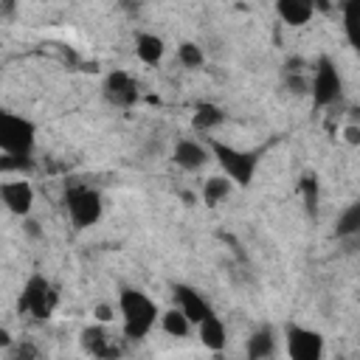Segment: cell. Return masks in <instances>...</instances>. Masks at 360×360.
I'll return each mask as SVG.
<instances>
[{
    "mask_svg": "<svg viewBox=\"0 0 360 360\" xmlns=\"http://www.w3.org/2000/svg\"><path fill=\"white\" fill-rule=\"evenodd\" d=\"M118 315H121L124 335L129 340H143L158 323V304L143 290L124 287L118 292Z\"/></svg>",
    "mask_w": 360,
    "mask_h": 360,
    "instance_id": "6da1fadb",
    "label": "cell"
},
{
    "mask_svg": "<svg viewBox=\"0 0 360 360\" xmlns=\"http://www.w3.org/2000/svg\"><path fill=\"white\" fill-rule=\"evenodd\" d=\"M208 149L214 155V160L222 166V172L233 180V186L248 188L256 177V166H259V152H245L236 149L231 143H222L217 138H208Z\"/></svg>",
    "mask_w": 360,
    "mask_h": 360,
    "instance_id": "7a4b0ae2",
    "label": "cell"
},
{
    "mask_svg": "<svg viewBox=\"0 0 360 360\" xmlns=\"http://www.w3.org/2000/svg\"><path fill=\"white\" fill-rule=\"evenodd\" d=\"M34 146H37V124L11 110L0 112V152L31 158Z\"/></svg>",
    "mask_w": 360,
    "mask_h": 360,
    "instance_id": "3957f363",
    "label": "cell"
},
{
    "mask_svg": "<svg viewBox=\"0 0 360 360\" xmlns=\"http://www.w3.org/2000/svg\"><path fill=\"white\" fill-rule=\"evenodd\" d=\"M65 211H68V217L76 228H90L101 219L104 202H101V194L96 188L70 186V188H65Z\"/></svg>",
    "mask_w": 360,
    "mask_h": 360,
    "instance_id": "277c9868",
    "label": "cell"
},
{
    "mask_svg": "<svg viewBox=\"0 0 360 360\" xmlns=\"http://www.w3.org/2000/svg\"><path fill=\"white\" fill-rule=\"evenodd\" d=\"M53 307H56L53 284L42 273H31L25 287H22V295H20V312H28L31 318L45 321V318H51Z\"/></svg>",
    "mask_w": 360,
    "mask_h": 360,
    "instance_id": "5b68a950",
    "label": "cell"
},
{
    "mask_svg": "<svg viewBox=\"0 0 360 360\" xmlns=\"http://www.w3.org/2000/svg\"><path fill=\"white\" fill-rule=\"evenodd\" d=\"M309 90H312V104L315 107H329V104H335L340 98L343 79H340V73H338V68H335V62L329 56H321L315 62Z\"/></svg>",
    "mask_w": 360,
    "mask_h": 360,
    "instance_id": "8992f818",
    "label": "cell"
},
{
    "mask_svg": "<svg viewBox=\"0 0 360 360\" xmlns=\"http://www.w3.org/2000/svg\"><path fill=\"white\" fill-rule=\"evenodd\" d=\"M284 343L292 360H318L323 354V335L301 323H287Z\"/></svg>",
    "mask_w": 360,
    "mask_h": 360,
    "instance_id": "52a82bcc",
    "label": "cell"
},
{
    "mask_svg": "<svg viewBox=\"0 0 360 360\" xmlns=\"http://www.w3.org/2000/svg\"><path fill=\"white\" fill-rule=\"evenodd\" d=\"M0 200L8 208V214L25 219L31 214V208H34L37 194H34V186L25 177H8V180L0 183Z\"/></svg>",
    "mask_w": 360,
    "mask_h": 360,
    "instance_id": "ba28073f",
    "label": "cell"
},
{
    "mask_svg": "<svg viewBox=\"0 0 360 360\" xmlns=\"http://www.w3.org/2000/svg\"><path fill=\"white\" fill-rule=\"evenodd\" d=\"M104 98L112 104V107H132L138 101V82L127 73V70H112L107 73L104 84Z\"/></svg>",
    "mask_w": 360,
    "mask_h": 360,
    "instance_id": "9c48e42d",
    "label": "cell"
},
{
    "mask_svg": "<svg viewBox=\"0 0 360 360\" xmlns=\"http://www.w3.org/2000/svg\"><path fill=\"white\" fill-rule=\"evenodd\" d=\"M174 304L191 318L194 326H197L205 315L214 312V307L208 304V298H205L202 292H197L194 287H188V284H174Z\"/></svg>",
    "mask_w": 360,
    "mask_h": 360,
    "instance_id": "30bf717a",
    "label": "cell"
},
{
    "mask_svg": "<svg viewBox=\"0 0 360 360\" xmlns=\"http://www.w3.org/2000/svg\"><path fill=\"white\" fill-rule=\"evenodd\" d=\"M208 158H211V149H208V143L202 146V143H197V141H177L174 143V152H172V160H174V166H180L183 172H200L205 163H208Z\"/></svg>",
    "mask_w": 360,
    "mask_h": 360,
    "instance_id": "8fae6325",
    "label": "cell"
},
{
    "mask_svg": "<svg viewBox=\"0 0 360 360\" xmlns=\"http://www.w3.org/2000/svg\"><path fill=\"white\" fill-rule=\"evenodd\" d=\"M276 11L278 17L292 25V28H301L312 20L315 14V0H276Z\"/></svg>",
    "mask_w": 360,
    "mask_h": 360,
    "instance_id": "7c38bea8",
    "label": "cell"
},
{
    "mask_svg": "<svg viewBox=\"0 0 360 360\" xmlns=\"http://www.w3.org/2000/svg\"><path fill=\"white\" fill-rule=\"evenodd\" d=\"M245 352H248V357H250V360H264V357H273V354H276V329H273L270 323L259 326V329H256V332L248 338Z\"/></svg>",
    "mask_w": 360,
    "mask_h": 360,
    "instance_id": "4fadbf2b",
    "label": "cell"
},
{
    "mask_svg": "<svg viewBox=\"0 0 360 360\" xmlns=\"http://www.w3.org/2000/svg\"><path fill=\"white\" fill-rule=\"evenodd\" d=\"M197 338L202 340V346L205 349H211V352H219V349H225V323L219 321V315L217 312H211V315H205L200 323H197Z\"/></svg>",
    "mask_w": 360,
    "mask_h": 360,
    "instance_id": "5bb4252c",
    "label": "cell"
},
{
    "mask_svg": "<svg viewBox=\"0 0 360 360\" xmlns=\"http://www.w3.org/2000/svg\"><path fill=\"white\" fill-rule=\"evenodd\" d=\"M163 51H166V45H163V39H160L158 34L141 31V34L135 37V56H138L143 65H158V62L163 59Z\"/></svg>",
    "mask_w": 360,
    "mask_h": 360,
    "instance_id": "9a60e30c",
    "label": "cell"
},
{
    "mask_svg": "<svg viewBox=\"0 0 360 360\" xmlns=\"http://www.w3.org/2000/svg\"><path fill=\"white\" fill-rule=\"evenodd\" d=\"M222 121H225V112H222L219 104H214V101H200V104L194 107L191 127H194L197 132H211V129H217Z\"/></svg>",
    "mask_w": 360,
    "mask_h": 360,
    "instance_id": "2e32d148",
    "label": "cell"
},
{
    "mask_svg": "<svg viewBox=\"0 0 360 360\" xmlns=\"http://www.w3.org/2000/svg\"><path fill=\"white\" fill-rule=\"evenodd\" d=\"M82 346H84V352H90V354H96V357H110V354H115V346H110V338H107V332H104V323L87 326V329L82 332Z\"/></svg>",
    "mask_w": 360,
    "mask_h": 360,
    "instance_id": "e0dca14e",
    "label": "cell"
},
{
    "mask_svg": "<svg viewBox=\"0 0 360 360\" xmlns=\"http://www.w3.org/2000/svg\"><path fill=\"white\" fill-rule=\"evenodd\" d=\"M335 236L338 239H352V236H360V200L346 205L338 219H335Z\"/></svg>",
    "mask_w": 360,
    "mask_h": 360,
    "instance_id": "ac0fdd59",
    "label": "cell"
},
{
    "mask_svg": "<svg viewBox=\"0 0 360 360\" xmlns=\"http://www.w3.org/2000/svg\"><path fill=\"white\" fill-rule=\"evenodd\" d=\"M231 191H233V180H231L228 174H214V177H208L205 186H202V200H205V205L214 208V205H219L222 200H228Z\"/></svg>",
    "mask_w": 360,
    "mask_h": 360,
    "instance_id": "d6986e66",
    "label": "cell"
},
{
    "mask_svg": "<svg viewBox=\"0 0 360 360\" xmlns=\"http://www.w3.org/2000/svg\"><path fill=\"white\" fill-rule=\"evenodd\" d=\"M343 31L349 45L360 53V0H343Z\"/></svg>",
    "mask_w": 360,
    "mask_h": 360,
    "instance_id": "ffe728a7",
    "label": "cell"
},
{
    "mask_svg": "<svg viewBox=\"0 0 360 360\" xmlns=\"http://www.w3.org/2000/svg\"><path fill=\"white\" fill-rule=\"evenodd\" d=\"M160 326H163V332L172 335V338H186V335L191 332L194 323H191V318L174 304L172 309H166V312L160 315Z\"/></svg>",
    "mask_w": 360,
    "mask_h": 360,
    "instance_id": "44dd1931",
    "label": "cell"
},
{
    "mask_svg": "<svg viewBox=\"0 0 360 360\" xmlns=\"http://www.w3.org/2000/svg\"><path fill=\"white\" fill-rule=\"evenodd\" d=\"M301 197H304V208L309 217H318V200H321V186H318V174H304L301 177Z\"/></svg>",
    "mask_w": 360,
    "mask_h": 360,
    "instance_id": "7402d4cb",
    "label": "cell"
},
{
    "mask_svg": "<svg viewBox=\"0 0 360 360\" xmlns=\"http://www.w3.org/2000/svg\"><path fill=\"white\" fill-rule=\"evenodd\" d=\"M177 59H180V65L183 68H200L202 62H205V56H202V48L197 45V42H180L177 45Z\"/></svg>",
    "mask_w": 360,
    "mask_h": 360,
    "instance_id": "603a6c76",
    "label": "cell"
},
{
    "mask_svg": "<svg viewBox=\"0 0 360 360\" xmlns=\"http://www.w3.org/2000/svg\"><path fill=\"white\" fill-rule=\"evenodd\" d=\"M93 315H96L98 323H110V321H112V307H110V304H98V307L93 309Z\"/></svg>",
    "mask_w": 360,
    "mask_h": 360,
    "instance_id": "cb8c5ba5",
    "label": "cell"
},
{
    "mask_svg": "<svg viewBox=\"0 0 360 360\" xmlns=\"http://www.w3.org/2000/svg\"><path fill=\"white\" fill-rule=\"evenodd\" d=\"M343 138H346L349 143H360V127H357V124H349V127L343 129Z\"/></svg>",
    "mask_w": 360,
    "mask_h": 360,
    "instance_id": "d4e9b609",
    "label": "cell"
},
{
    "mask_svg": "<svg viewBox=\"0 0 360 360\" xmlns=\"http://www.w3.org/2000/svg\"><path fill=\"white\" fill-rule=\"evenodd\" d=\"M14 357H37V349H34V346H28V343H22V346H17V349H14Z\"/></svg>",
    "mask_w": 360,
    "mask_h": 360,
    "instance_id": "484cf974",
    "label": "cell"
}]
</instances>
